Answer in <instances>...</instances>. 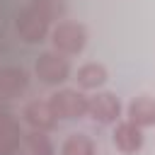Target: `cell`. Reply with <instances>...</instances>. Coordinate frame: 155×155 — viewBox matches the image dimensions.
Masks as SVG:
<instances>
[{"mask_svg":"<svg viewBox=\"0 0 155 155\" xmlns=\"http://www.w3.org/2000/svg\"><path fill=\"white\" fill-rule=\"evenodd\" d=\"M48 36H51L53 51H58L63 56H78L87 46V29H85V24L73 22V19L56 22V27H51Z\"/></svg>","mask_w":155,"mask_h":155,"instance_id":"6da1fadb","label":"cell"},{"mask_svg":"<svg viewBox=\"0 0 155 155\" xmlns=\"http://www.w3.org/2000/svg\"><path fill=\"white\" fill-rule=\"evenodd\" d=\"M70 61L68 56L58 53V51H44L39 53L36 63H34V73L41 82L46 85H61L70 78Z\"/></svg>","mask_w":155,"mask_h":155,"instance_id":"7a4b0ae2","label":"cell"},{"mask_svg":"<svg viewBox=\"0 0 155 155\" xmlns=\"http://www.w3.org/2000/svg\"><path fill=\"white\" fill-rule=\"evenodd\" d=\"M48 104H51V109L58 119L73 121V119L87 116V94H82L80 90H73V87L56 90L48 97Z\"/></svg>","mask_w":155,"mask_h":155,"instance_id":"3957f363","label":"cell"},{"mask_svg":"<svg viewBox=\"0 0 155 155\" xmlns=\"http://www.w3.org/2000/svg\"><path fill=\"white\" fill-rule=\"evenodd\" d=\"M17 34L27 44H39L51 34V19L44 17L31 2L17 15Z\"/></svg>","mask_w":155,"mask_h":155,"instance_id":"277c9868","label":"cell"},{"mask_svg":"<svg viewBox=\"0 0 155 155\" xmlns=\"http://www.w3.org/2000/svg\"><path fill=\"white\" fill-rule=\"evenodd\" d=\"M87 116L97 124H116L121 116V102L114 92H94L87 97Z\"/></svg>","mask_w":155,"mask_h":155,"instance_id":"5b68a950","label":"cell"},{"mask_svg":"<svg viewBox=\"0 0 155 155\" xmlns=\"http://www.w3.org/2000/svg\"><path fill=\"white\" fill-rule=\"evenodd\" d=\"M22 116L29 124V128H34V131H51L58 124V116L53 114L48 99H31V102H27L24 109H22Z\"/></svg>","mask_w":155,"mask_h":155,"instance_id":"8992f818","label":"cell"},{"mask_svg":"<svg viewBox=\"0 0 155 155\" xmlns=\"http://www.w3.org/2000/svg\"><path fill=\"white\" fill-rule=\"evenodd\" d=\"M111 140L116 145V150L131 155V153H138L143 148V128H138L136 124H131L128 119L126 121H116L114 126V133H111Z\"/></svg>","mask_w":155,"mask_h":155,"instance_id":"52a82bcc","label":"cell"},{"mask_svg":"<svg viewBox=\"0 0 155 155\" xmlns=\"http://www.w3.org/2000/svg\"><path fill=\"white\" fill-rule=\"evenodd\" d=\"M27 87H29V75H27L24 68L10 65V68H2L0 70V97L15 99V97L24 94Z\"/></svg>","mask_w":155,"mask_h":155,"instance_id":"ba28073f","label":"cell"},{"mask_svg":"<svg viewBox=\"0 0 155 155\" xmlns=\"http://www.w3.org/2000/svg\"><path fill=\"white\" fill-rule=\"evenodd\" d=\"M128 121L136 124L138 128H148V126H155V97H148V94H140V97H133L128 102Z\"/></svg>","mask_w":155,"mask_h":155,"instance_id":"9c48e42d","label":"cell"},{"mask_svg":"<svg viewBox=\"0 0 155 155\" xmlns=\"http://www.w3.org/2000/svg\"><path fill=\"white\" fill-rule=\"evenodd\" d=\"M22 145V128L12 114H0V155H15Z\"/></svg>","mask_w":155,"mask_h":155,"instance_id":"30bf717a","label":"cell"},{"mask_svg":"<svg viewBox=\"0 0 155 155\" xmlns=\"http://www.w3.org/2000/svg\"><path fill=\"white\" fill-rule=\"evenodd\" d=\"M75 80H78V85H80L82 90H99V87L109 80V70H107V65L99 63V61H87V63H82V65L78 68Z\"/></svg>","mask_w":155,"mask_h":155,"instance_id":"8fae6325","label":"cell"},{"mask_svg":"<svg viewBox=\"0 0 155 155\" xmlns=\"http://www.w3.org/2000/svg\"><path fill=\"white\" fill-rule=\"evenodd\" d=\"M22 148L27 155H56L53 140L46 136V131H27L22 133Z\"/></svg>","mask_w":155,"mask_h":155,"instance_id":"7c38bea8","label":"cell"},{"mask_svg":"<svg viewBox=\"0 0 155 155\" xmlns=\"http://www.w3.org/2000/svg\"><path fill=\"white\" fill-rule=\"evenodd\" d=\"M61 155H97V145L85 133H70L61 145Z\"/></svg>","mask_w":155,"mask_h":155,"instance_id":"4fadbf2b","label":"cell"},{"mask_svg":"<svg viewBox=\"0 0 155 155\" xmlns=\"http://www.w3.org/2000/svg\"><path fill=\"white\" fill-rule=\"evenodd\" d=\"M31 5L51 22H61L65 15V0H31Z\"/></svg>","mask_w":155,"mask_h":155,"instance_id":"5bb4252c","label":"cell"}]
</instances>
